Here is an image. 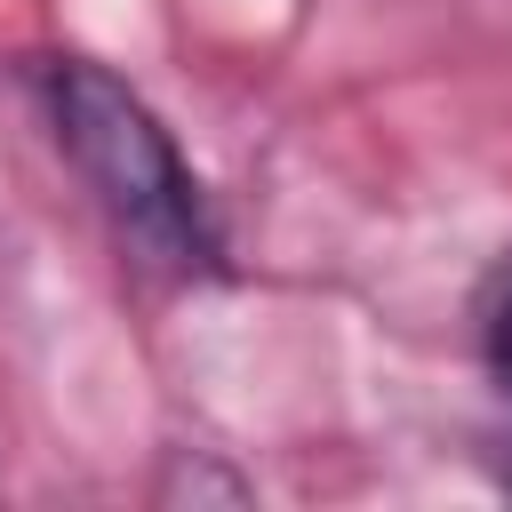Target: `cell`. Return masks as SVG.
<instances>
[{"label":"cell","instance_id":"1","mask_svg":"<svg viewBox=\"0 0 512 512\" xmlns=\"http://www.w3.org/2000/svg\"><path fill=\"white\" fill-rule=\"evenodd\" d=\"M48 128L64 168L80 176V192L96 200L104 232L120 240V256L152 280H224V232L216 208L192 176V160L176 152L168 120L104 64L88 56H56L48 64Z\"/></svg>","mask_w":512,"mask_h":512},{"label":"cell","instance_id":"2","mask_svg":"<svg viewBox=\"0 0 512 512\" xmlns=\"http://www.w3.org/2000/svg\"><path fill=\"white\" fill-rule=\"evenodd\" d=\"M480 352H488L496 392L512 400V264H504V280H496V296H488V312H480Z\"/></svg>","mask_w":512,"mask_h":512}]
</instances>
